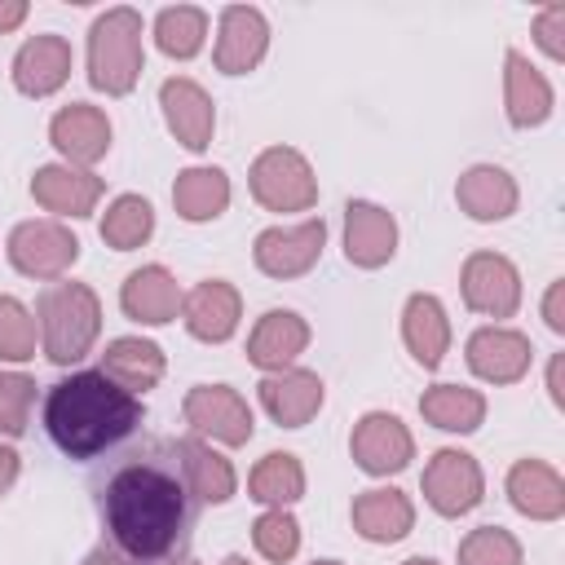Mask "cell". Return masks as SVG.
Wrapping results in <instances>:
<instances>
[{
	"mask_svg": "<svg viewBox=\"0 0 565 565\" xmlns=\"http://www.w3.org/2000/svg\"><path fill=\"white\" fill-rule=\"evenodd\" d=\"M508 499L530 521H556L565 512V481L543 459H521L508 472Z\"/></svg>",
	"mask_w": 565,
	"mask_h": 565,
	"instance_id": "21",
	"label": "cell"
},
{
	"mask_svg": "<svg viewBox=\"0 0 565 565\" xmlns=\"http://www.w3.org/2000/svg\"><path fill=\"white\" fill-rule=\"evenodd\" d=\"M463 300L477 313L490 318H512L521 305V274L508 256L499 252H477L463 265Z\"/></svg>",
	"mask_w": 565,
	"mask_h": 565,
	"instance_id": "10",
	"label": "cell"
},
{
	"mask_svg": "<svg viewBox=\"0 0 565 565\" xmlns=\"http://www.w3.org/2000/svg\"><path fill=\"white\" fill-rule=\"evenodd\" d=\"M177 455H181V472H185V486L194 490V499L203 503H225L234 494V468L225 455H216L207 441L199 437H185L177 441Z\"/></svg>",
	"mask_w": 565,
	"mask_h": 565,
	"instance_id": "29",
	"label": "cell"
},
{
	"mask_svg": "<svg viewBox=\"0 0 565 565\" xmlns=\"http://www.w3.org/2000/svg\"><path fill=\"white\" fill-rule=\"evenodd\" d=\"M252 194L269 212H305L318 203V177L291 146H269L252 163Z\"/></svg>",
	"mask_w": 565,
	"mask_h": 565,
	"instance_id": "5",
	"label": "cell"
},
{
	"mask_svg": "<svg viewBox=\"0 0 565 565\" xmlns=\"http://www.w3.org/2000/svg\"><path fill=\"white\" fill-rule=\"evenodd\" d=\"M561 26H565V4H547L539 18H534V31H539V44L547 57H565V40H561Z\"/></svg>",
	"mask_w": 565,
	"mask_h": 565,
	"instance_id": "39",
	"label": "cell"
},
{
	"mask_svg": "<svg viewBox=\"0 0 565 565\" xmlns=\"http://www.w3.org/2000/svg\"><path fill=\"white\" fill-rule=\"evenodd\" d=\"M349 446H353L358 468L371 472V477L402 472V468L411 463V455H415V441H411L406 424H402L397 415H388V411H371V415H362L358 428H353V441H349Z\"/></svg>",
	"mask_w": 565,
	"mask_h": 565,
	"instance_id": "11",
	"label": "cell"
},
{
	"mask_svg": "<svg viewBox=\"0 0 565 565\" xmlns=\"http://www.w3.org/2000/svg\"><path fill=\"white\" fill-rule=\"evenodd\" d=\"M402 340H406V349L415 353V362L424 371L441 366V358L450 349V322H446V309H441L437 296L419 291V296L406 300V309H402Z\"/></svg>",
	"mask_w": 565,
	"mask_h": 565,
	"instance_id": "25",
	"label": "cell"
},
{
	"mask_svg": "<svg viewBox=\"0 0 565 565\" xmlns=\"http://www.w3.org/2000/svg\"><path fill=\"white\" fill-rule=\"evenodd\" d=\"M305 344H309V322L300 318V313H291V309H269L260 322H256V331H252V340H247V358L260 366V371H287L300 353H305Z\"/></svg>",
	"mask_w": 565,
	"mask_h": 565,
	"instance_id": "19",
	"label": "cell"
},
{
	"mask_svg": "<svg viewBox=\"0 0 565 565\" xmlns=\"http://www.w3.org/2000/svg\"><path fill=\"white\" fill-rule=\"evenodd\" d=\"M415 525V508L402 490L384 486V490H362L353 499V530L371 543H397L406 539Z\"/></svg>",
	"mask_w": 565,
	"mask_h": 565,
	"instance_id": "26",
	"label": "cell"
},
{
	"mask_svg": "<svg viewBox=\"0 0 565 565\" xmlns=\"http://www.w3.org/2000/svg\"><path fill=\"white\" fill-rule=\"evenodd\" d=\"M252 543H256V552L265 556V561H291L296 556V547H300V525H296V516L287 512V508H269L256 525H252Z\"/></svg>",
	"mask_w": 565,
	"mask_h": 565,
	"instance_id": "35",
	"label": "cell"
},
{
	"mask_svg": "<svg viewBox=\"0 0 565 565\" xmlns=\"http://www.w3.org/2000/svg\"><path fill=\"white\" fill-rule=\"evenodd\" d=\"M393 252H397L393 216L366 199H353L344 207V256L358 269H380L384 260H393Z\"/></svg>",
	"mask_w": 565,
	"mask_h": 565,
	"instance_id": "14",
	"label": "cell"
},
{
	"mask_svg": "<svg viewBox=\"0 0 565 565\" xmlns=\"http://www.w3.org/2000/svg\"><path fill=\"white\" fill-rule=\"evenodd\" d=\"M137 419H141L137 393L119 388L102 371H79L57 380L44 402V428L57 441V450L71 459H93L97 450L128 437Z\"/></svg>",
	"mask_w": 565,
	"mask_h": 565,
	"instance_id": "2",
	"label": "cell"
},
{
	"mask_svg": "<svg viewBox=\"0 0 565 565\" xmlns=\"http://www.w3.org/2000/svg\"><path fill=\"white\" fill-rule=\"evenodd\" d=\"M141 75V13L137 9H106L88 31V79L93 88L124 97Z\"/></svg>",
	"mask_w": 565,
	"mask_h": 565,
	"instance_id": "3",
	"label": "cell"
},
{
	"mask_svg": "<svg viewBox=\"0 0 565 565\" xmlns=\"http://www.w3.org/2000/svg\"><path fill=\"white\" fill-rule=\"evenodd\" d=\"M84 565H128V561H124L119 552H110V547H97V552H93Z\"/></svg>",
	"mask_w": 565,
	"mask_h": 565,
	"instance_id": "44",
	"label": "cell"
},
{
	"mask_svg": "<svg viewBox=\"0 0 565 565\" xmlns=\"http://www.w3.org/2000/svg\"><path fill=\"white\" fill-rule=\"evenodd\" d=\"M419 415L446 433H472L486 419V397L463 384H433L419 397Z\"/></svg>",
	"mask_w": 565,
	"mask_h": 565,
	"instance_id": "30",
	"label": "cell"
},
{
	"mask_svg": "<svg viewBox=\"0 0 565 565\" xmlns=\"http://www.w3.org/2000/svg\"><path fill=\"white\" fill-rule=\"evenodd\" d=\"M543 318H547V327H552V331H565V282H561V278L547 287V300H543Z\"/></svg>",
	"mask_w": 565,
	"mask_h": 565,
	"instance_id": "40",
	"label": "cell"
},
{
	"mask_svg": "<svg viewBox=\"0 0 565 565\" xmlns=\"http://www.w3.org/2000/svg\"><path fill=\"white\" fill-rule=\"evenodd\" d=\"M49 137L71 163H97L110 150V119L88 102H71L53 115Z\"/></svg>",
	"mask_w": 565,
	"mask_h": 565,
	"instance_id": "18",
	"label": "cell"
},
{
	"mask_svg": "<svg viewBox=\"0 0 565 565\" xmlns=\"http://www.w3.org/2000/svg\"><path fill=\"white\" fill-rule=\"evenodd\" d=\"M252 499H260V503H269V508H287V503H296L300 494H305V468H300V459L296 455H287V450H269L256 468H252Z\"/></svg>",
	"mask_w": 565,
	"mask_h": 565,
	"instance_id": "32",
	"label": "cell"
},
{
	"mask_svg": "<svg viewBox=\"0 0 565 565\" xmlns=\"http://www.w3.org/2000/svg\"><path fill=\"white\" fill-rule=\"evenodd\" d=\"M313 565H340V561H313Z\"/></svg>",
	"mask_w": 565,
	"mask_h": 565,
	"instance_id": "47",
	"label": "cell"
},
{
	"mask_svg": "<svg viewBox=\"0 0 565 565\" xmlns=\"http://www.w3.org/2000/svg\"><path fill=\"white\" fill-rule=\"evenodd\" d=\"M203 35H207V13L194 4H177L154 18V40L168 57H194L203 49Z\"/></svg>",
	"mask_w": 565,
	"mask_h": 565,
	"instance_id": "34",
	"label": "cell"
},
{
	"mask_svg": "<svg viewBox=\"0 0 565 565\" xmlns=\"http://www.w3.org/2000/svg\"><path fill=\"white\" fill-rule=\"evenodd\" d=\"M322 243H327L322 216L300 221V225H274V230H265L256 238V265L269 278H296V274H305V269L318 265Z\"/></svg>",
	"mask_w": 565,
	"mask_h": 565,
	"instance_id": "7",
	"label": "cell"
},
{
	"mask_svg": "<svg viewBox=\"0 0 565 565\" xmlns=\"http://www.w3.org/2000/svg\"><path fill=\"white\" fill-rule=\"evenodd\" d=\"M119 305L128 318L146 322V327H163L177 318L181 309V291H177V278L163 269V265H141L128 274L124 291H119Z\"/></svg>",
	"mask_w": 565,
	"mask_h": 565,
	"instance_id": "20",
	"label": "cell"
},
{
	"mask_svg": "<svg viewBox=\"0 0 565 565\" xmlns=\"http://www.w3.org/2000/svg\"><path fill=\"white\" fill-rule=\"evenodd\" d=\"M31 402H35V380H31V375H18V371L0 375V433H4V437L26 433Z\"/></svg>",
	"mask_w": 565,
	"mask_h": 565,
	"instance_id": "38",
	"label": "cell"
},
{
	"mask_svg": "<svg viewBox=\"0 0 565 565\" xmlns=\"http://www.w3.org/2000/svg\"><path fill=\"white\" fill-rule=\"evenodd\" d=\"M75 256H79V238L57 221H22L9 234V260L26 278H57L75 265Z\"/></svg>",
	"mask_w": 565,
	"mask_h": 565,
	"instance_id": "6",
	"label": "cell"
},
{
	"mask_svg": "<svg viewBox=\"0 0 565 565\" xmlns=\"http://www.w3.org/2000/svg\"><path fill=\"white\" fill-rule=\"evenodd\" d=\"M150 234H154V212H150V203H146L141 194H119V199L106 207V216H102V238H106L115 252H132V247H141Z\"/></svg>",
	"mask_w": 565,
	"mask_h": 565,
	"instance_id": "33",
	"label": "cell"
},
{
	"mask_svg": "<svg viewBox=\"0 0 565 565\" xmlns=\"http://www.w3.org/2000/svg\"><path fill=\"white\" fill-rule=\"evenodd\" d=\"M181 309H185L190 335H199V340H207V344L230 340L234 327H238V291H234L225 278L199 282V287L181 300Z\"/></svg>",
	"mask_w": 565,
	"mask_h": 565,
	"instance_id": "22",
	"label": "cell"
},
{
	"mask_svg": "<svg viewBox=\"0 0 565 565\" xmlns=\"http://www.w3.org/2000/svg\"><path fill=\"white\" fill-rule=\"evenodd\" d=\"M424 499L441 516H463L481 503V468L468 450H437L424 468Z\"/></svg>",
	"mask_w": 565,
	"mask_h": 565,
	"instance_id": "9",
	"label": "cell"
},
{
	"mask_svg": "<svg viewBox=\"0 0 565 565\" xmlns=\"http://www.w3.org/2000/svg\"><path fill=\"white\" fill-rule=\"evenodd\" d=\"M503 102H508V119L516 128H534L552 115V84L543 79L539 66H530L525 53L508 49V71H503Z\"/></svg>",
	"mask_w": 565,
	"mask_h": 565,
	"instance_id": "24",
	"label": "cell"
},
{
	"mask_svg": "<svg viewBox=\"0 0 565 565\" xmlns=\"http://www.w3.org/2000/svg\"><path fill=\"white\" fill-rule=\"evenodd\" d=\"M106 530L128 561H159L185 525V490L159 463H128L106 486Z\"/></svg>",
	"mask_w": 565,
	"mask_h": 565,
	"instance_id": "1",
	"label": "cell"
},
{
	"mask_svg": "<svg viewBox=\"0 0 565 565\" xmlns=\"http://www.w3.org/2000/svg\"><path fill=\"white\" fill-rule=\"evenodd\" d=\"M31 194L40 207L57 212V216H88L102 199V177L79 172V168H40L31 177Z\"/></svg>",
	"mask_w": 565,
	"mask_h": 565,
	"instance_id": "23",
	"label": "cell"
},
{
	"mask_svg": "<svg viewBox=\"0 0 565 565\" xmlns=\"http://www.w3.org/2000/svg\"><path fill=\"white\" fill-rule=\"evenodd\" d=\"M561 366H565V358L556 353V358H552V366H547V393H552V402H556V406L565 402V388H561Z\"/></svg>",
	"mask_w": 565,
	"mask_h": 565,
	"instance_id": "43",
	"label": "cell"
},
{
	"mask_svg": "<svg viewBox=\"0 0 565 565\" xmlns=\"http://www.w3.org/2000/svg\"><path fill=\"white\" fill-rule=\"evenodd\" d=\"M459 565H521V543L499 525H481L459 543Z\"/></svg>",
	"mask_w": 565,
	"mask_h": 565,
	"instance_id": "37",
	"label": "cell"
},
{
	"mask_svg": "<svg viewBox=\"0 0 565 565\" xmlns=\"http://www.w3.org/2000/svg\"><path fill=\"white\" fill-rule=\"evenodd\" d=\"M190 565H199V561H190Z\"/></svg>",
	"mask_w": 565,
	"mask_h": 565,
	"instance_id": "48",
	"label": "cell"
},
{
	"mask_svg": "<svg viewBox=\"0 0 565 565\" xmlns=\"http://www.w3.org/2000/svg\"><path fill=\"white\" fill-rule=\"evenodd\" d=\"M26 18V0H0V31H13Z\"/></svg>",
	"mask_w": 565,
	"mask_h": 565,
	"instance_id": "41",
	"label": "cell"
},
{
	"mask_svg": "<svg viewBox=\"0 0 565 565\" xmlns=\"http://www.w3.org/2000/svg\"><path fill=\"white\" fill-rule=\"evenodd\" d=\"M159 106H163V119H168V128L177 132V141H181L185 150H207V146H212L216 110H212V97H207L194 79H185V75L163 79Z\"/></svg>",
	"mask_w": 565,
	"mask_h": 565,
	"instance_id": "13",
	"label": "cell"
},
{
	"mask_svg": "<svg viewBox=\"0 0 565 565\" xmlns=\"http://www.w3.org/2000/svg\"><path fill=\"white\" fill-rule=\"evenodd\" d=\"M102 375H110L119 388L128 393H141V388H154L159 375H163V353L159 344L141 340V335H124V340H110V349L102 353Z\"/></svg>",
	"mask_w": 565,
	"mask_h": 565,
	"instance_id": "28",
	"label": "cell"
},
{
	"mask_svg": "<svg viewBox=\"0 0 565 565\" xmlns=\"http://www.w3.org/2000/svg\"><path fill=\"white\" fill-rule=\"evenodd\" d=\"M71 79V44L62 35H31L13 57V84L26 97H49Z\"/></svg>",
	"mask_w": 565,
	"mask_h": 565,
	"instance_id": "17",
	"label": "cell"
},
{
	"mask_svg": "<svg viewBox=\"0 0 565 565\" xmlns=\"http://www.w3.org/2000/svg\"><path fill=\"white\" fill-rule=\"evenodd\" d=\"M0 358L9 362L35 358V318L13 296H0Z\"/></svg>",
	"mask_w": 565,
	"mask_h": 565,
	"instance_id": "36",
	"label": "cell"
},
{
	"mask_svg": "<svg viewBox=\"0 0 565 565\" xmlns=\"http://www.w3.org/2000/svg\"><path fill=\"white\" fill-rule=\"evenodd\" d=\"M269 49V22L252 4H230L221 13V35H216V71L225 75H247Z\"/></svg>",
	"mask_w": 565,
	"mask_h": 565,
	"instance_id": "12",
	"label": "cell"
},
{
	"mask_svg": "<svg viewBox=\"0 0 565 565\" xmlns=\"http://www.w3.org/2000/svg\"><path fill=\"white\" fill-rule=\"evenodd\" d=\"M172 203L185 221H212L230 203V177L221 168H185L172 185Z\"/></svg>",
	"mask_w": 565,
	"mask_h": 565,
	"instance_id": "31",
	"label": "cell"
},
{
	"mask_svg": "<svg viewBox=\"0 0 565 565\" xmlns=\"http://www.w3.org/2000/svg\"><path fill=\"white\" fill-rule=\"evenodd\" d=\"M221 565H247V561H243V556H225Z\"/></svg>",
	"mask_w": 565,
	"mask_h": 565,
	"instance_id": "46",
	"label": "cell"
},
{
	"mask_svg": "<svg viewBox=\"0 0 565 565\" xmlns=\"http://www.w3.org/2000/svg\"><path fill=\"white\" fill-rule=\"evenodd\" d=\"M102 331V305L84 282H53L40 296V335L53 362H79Z\"/></svg>",
	"mask_w": 565,
	"mask_h": 565,
	"instance_id": "4",
	"label": "cell"
},
{
	"mask_svg": "<svg viewBox=\"0 0 565 565\" xmlns=\"http://www.w3.org/2000/svg\"><path fill=\"white\" fill-rule=\"evenodd\" d=\"M260 402L269 411L274 424L282 428H300L318 415L322 406V380L313 371H300V366H287V371H274L260 380Z\"/></svg>",
	"mask_w": 565,
	"mask_h": 565,
	"instance_id": "16",
	"label": "cell"
},
{
	"mask_svg": "<svg viewBox=\"0 0 565 565\" xmlns=\"http://www.w3.org/2000/svg\"><path fill=\"white\" fill-rule=\"evenodd\" d=\"M530 340L508 327H481L468 340V366L490 384H516L530 371Z\"/></svg>",
	"mask_w": 565,
	"mask_h": 565,
	"instance_id": "15",
	"label": "cell"
},
{
	"mask_svg": "<svg viewBox=\"0 0 565 565\" xmlns=\"http://www.w3.org/2000/svg\"><path fill=\"white\" fill-rule=\"evenodd\" d=\"M185 424H194L199 433L225 446L252 441V406L230 384H194L185 393Z\"/></svg>",
	"mask_w": 565,
	"mask_h": 565,
	"instance_id": "8",
	"label": "cell"
},
{
	"mask_svg": "<svg viewBox=\"0 0 565 565\" xmlns=\"http://www.w3.org/2000/svg\"><path fill=\"white\" fill-rule=\"evenodd\" d=\"M402 565H437V561H428V556H411V561H402Z\"/></svg>",
	"mask_w": 565,
	"mask_h": 565,
	"instance_id": "45",
	"label": "cell"
},
{
	"mask_svg": "<svg viewBox=\"0 0 565 565\" xmlns=\"http://www.w3.org/2000/svg\"><path fill=\"white\" fill-rule=\"evenodd\" d=\"M13 481H18V455H13L9 446H0V494H4Z\"/></svg>",
	"mask_w": 565,
	"mask_h": 565,
	"instance_id": "42",
	"label": "cell"
},
{
	"mask_svg": "<svg viewBox=\"0 0 565 565\" xmlns=\"http://www.w3.org/2000/svg\"><path fill=\"white\" fill-rule=\"evenodd\" d=\"M455 199L472 221H503L516 212V181L494 163H477L459 177Z\"/></svg>",
	"mask_w": 565,
	"mask_h": 565,
	"instance_id": "27",
	"label": "cell"
}]
</instances>
